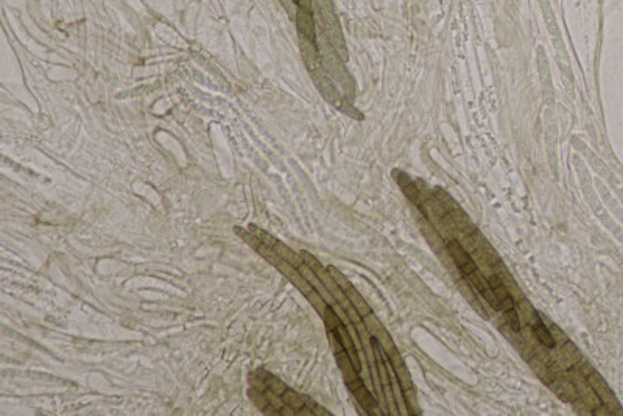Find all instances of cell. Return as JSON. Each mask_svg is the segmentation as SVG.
<instances>
[{"label":"cell","mask_w":623,"mask_h":416,"mask_svg":"<svg viewBox=\"0 0 623 416\" xmlns=\"http://www.w3.org/2000/svg\"><path fill=\"white\" fill-rule=\"evenodd\" d=\"M398 181H399V186L402 187V191H404V193L407 195V197L410 198L413 203L419 207L421 211H424V205H423V201H421V195H419V191H418L416 184H414V181L412 178H408L407 175L402 173V172H399Z\"/></svg>","instance_id":"9c48e42d"},{"label":"cell","mask_w":623,"mask_h":416,"mask_svg":"<svg viewBox=\"0 0 623 416\" xmlns=\"http://www.w3.org/2000/svg\"><path fill=\"white\" fill-rule=\"evenodd\" d=\"M298 27H300V31L309 39V41H314L315 39L314 19H312V15L307 11V8H301L300 15H298Z\"/></svg>","instance_id":"8fae6325"},{"label":"cell","mask_w":623,"mask_h":416,"mask_svg":"<svg viewBox=\"0 0 623 416\" xmlns=\"http://www.w3.org/2000/svg\"><path fill=\"white\" fill-rule=\"evenodd\" d=\"M250 398L267 415H318L330 416L329 410L315 401L285 385L276 376L256 369L250 374Z\"/></svg>","instance_id":"6da1fadb"},{"label":"cell","mask_w":623,"mask_h":416,"mask_svg":"<svg viewBox=\"0 0 623 416\" xmlns=\"http://www.w3.org/2000/svg\"><path fill=\"white\" fill-rule=\"evenodd\" d=\"M490 279V284L492 290H494V295L497 298L499 307L503 312L505 320L508 323V326L511 328L512 333H521L522 330V324H521V315H519V310L516 307V301L512 298L510 289L506 287V284L503 279L501 278L499 273H491V275H486Z\"/></svg>","instance_id":"3957f363"},{"label":"cell","mask_w":623,"mask_h":416,"mask_svg":"<svg viewBox=\"0 0 623 416\" xmlns=\"http://www.w3.org/2000/svg\"><path fill=\"white\" fill-rule=\"evenodd\" d=\"M433 197L439 201V205L443 206V209L449 214V217L452 218L453 225H455L457 231L463 236H472L474 232L477 231V226L474 225L472 220L469 218V216L464 212V209L462 206L458 205V201H455V198H452L449 193H447L444 189H435Z\"/></svg>","instance_id":"277c9868"},{"label":"cell","mask_w":623,"mask_h":416,"mask_svg":"<svg viewBox=\"0 0 623 416\" xmlns=\"http://www.w3.org/2000/svg\"><path fill=\"white\" fill-rule=\"evenodd\" d=\"M578 371L586 378V381L592 385V388L595 390V393L599 394V398L601 399L603 404H605L609 410H611L613 415H622L623 410L622 407L619 406L617 399H615L614 393L611 392V388L608 387V383L605 382V379L595 371V369L589 365V363H580L578 365Z\"/></svg>","instance_id":"5b68a950"},{"label":"cell","mask_w":623,"mask_h":416,"mask_svg":"<svg viewBox=\"0 0 623 416\" xmlns=\"http://www.w3.org/2000/svg\"><path fill=\"white\" fill-rule=\"evenodd\" d=\"M271 248L275 250L279 256L284 257L289 264L293 265L295 269H298V266H300L301 264H304V259L301 256V253L293 251V250L290 248V246H287L284 242H281V240H279V239L276 240L275 245H273Z\"/></svg>","instance_id":"30bf717a"},{"label":"cell","mask_w":623,"mask_h":416,"mask_svg":"<svg viewBox=\"0 0 623 416\" xmlns=\"http://www.w3.org/2000/svg\"><path fill=\"white\" fill-rule=\"evenodd\" d=\"M346 383V387L349 388V392L354 394L355 401L359 402V406L363 408V412L366 415H373V416H382L385 415L384 412L380 410L379 402H378V396H374V393L369 390L365 382H363L362 376H357V378L350 379Z\"/></svg>","instance_id":"8992f818"},{"label":"cell","mask_w":623,"mask_h":416,"mask_svg":"<svg viewBox=\"0 0 623 416\" xmlns=\"http://www.w3.org/2000/svg\"><path fill=\"white\" fill-rule=\"evenodd\" d=\"M530 326H531V330L535 333L536 340L540 342L545 349L556 348V342H555L553 334H551V330L542 323L540 314H536V312L533 314V318L530 320Z\"/></svg>","instance_id":"ba28073f"},{"label":"cell","mask_w":623,"mask_h":416,"mask_svg":"<svg viewBox=\"0 0 623 416\" xmlns=\"http://www.w3.org/2000/svg\"><path fill=\"white\" fill-rule=\"evenodd\" d=\"M327 269H329V271H330V275L334 276L335 282L340 285V287L343 289V291H345L346 296L349 298V301L353 303V305L357 309V312H359V314L362 315V318H365L366 315L373 314V309L369 307V304L365 301V298H363V296L359 294V290H357V289L354 287L353 282H350L349 279H348L345 275H343V273H341L339 269H335L334 265H329Z\"/></svg>","instance_id":"52a82bcc"},{"label":"cell","mask_w":623,"mask_h":416,"mask_svg":"<svg viewBox=\"0 0 623 416\" xmlns=\"http://www.w3.org/2000/svg\"><path fill=\"white\" fill-rule=\"evenodd\" d=\"M446 246L452 257V261L455 262L460 273L466 276V279L469 281L474 290L478 291V294L485 298V301L488 303L492 309L501 310V307H499V303H497V298L494 295V290H492L491 284H490L488 276L485 275L483 270L478 266V264L474 261V257L469 255V251H467L462 245V242H460L457 237H451V239H447Z\"/></svg>","instance_id":"7a4b0ae2"}]
</instances>
